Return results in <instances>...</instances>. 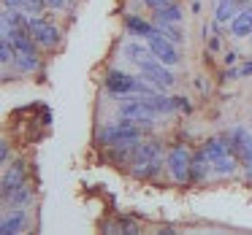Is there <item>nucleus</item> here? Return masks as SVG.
Listing matches in <instances>:
<instances>
[{
    "instance_id": "10",
    "label": "nucleus",
    "mask_w": 252,
    "mask_h": 235,
    "mask_svg": "<svg viewBox=\"0 0 252 235\" xmlns=\"http://www.w3.org/2000/svg\"><path fill=\"white\" fill-rule=\"evenodd\" d=\"M252 0H220L217 6V19L220 22H230L233 17H239L247 6H250Z\"/></svg>"
},
{
    "instance_id": "23",
    "label": "nucleus",
    "mask_w": 252,
    "mask_h": 235,
    "mask_svg": "<svg viewBox=\"0 0 252 235\" xmlns=\"http://www.w3.org/2000/svg\"><path fill=\"white\" fill-rule=\"evenodd\" d=\"M250 73H252V65H244V68L239 71V76H250Z\"/></svg>"
},
{
    "instance_id": "8",
    "label": "nucleus",
    "mask_w": 252,
    "mask_h": 235,
    "mask_svg": "<svg viewBox=\"0 0 252 235\" xmlns=\"http://www.w3.org/2000/svg\"><path fill=\"white\" fill-rule=\"evenodd\" d=\"M168 168H171V173H174V179L176 181H185L187 176H190V170H192V157H190V152L187 149H171L168 152Z\"/></svg>"
},
{
    "instance_id": "13",
    "label": "nucleus",
    "mask_w": 252,
    "mask_h": 235,
    "mask_svg": "<svg viewBox=\"0 0 252 235\" xmlns=\"http://www.w3.org/2000/svg\"><path fill=\"white\" fill-rule=\"evenodd\" d=\"M22 227H25V211H14V213H8L3 222H0V233L3 235H14V233H22Z\"/></svg>"
},
{
    "instance_id": "24",
    "label": "nucleus",
    "mask_w": 252,
    "mask_h": 235,
    "mask_svg": "<svg viewBox=\"0 0 252 235\" xmlns=\"http://www.w3.org/2000/svg\"><path fill=\"white\" fill-rule=\"evenodd\" d=\"M250 179H252V165H250Z\"/></svg>"
},
{
    "instance_id": "3",
    "label": "nucleus",
    "mask_w": 252,
    "mask_h": 235,
    "mask_svg": "<svg viewBox=\"0 0 252 235\" xmlns=\"http://www.w3.org/2000/svg\"><path fill=\"white\" fill-rule=\"evenodd\" d=\"M138 125H133V122L122 119V125H109L103 132H100V138H103V143H109V146H120V143H130V141H138Z\"/></svg>"
},
{
    "instance_id": "1",
    "label": "nucleus",
    "mask_w": 252,
    "mask_h": 235,
    "mask_svg": "<svg viewBox=\"0 0 252 235\" xmlns=\"http://www.w3.org/2000/svg\"><path fill=\"white\" fill-rule=\"evenodd\" d=\"M147 44L160 62H165V65H176V62H179V49H176V44L163 33V30L155 27L152 33L147 35Z\"/></svg>"
},
{
    "instance_id": "21",
    "label": "nucleus",
    "mask_w": 252,
    "mask_h": 235,
    "mask_svg": "<svg viewBox=\"0 0 252 235\" xmlns=\"http://www.w3.org/2000/svg\"><path fill=\"white\" fill-rule=\"evenodd\" d=\"M149 8H155V11H160V8H165V6H171L174 0H144Z\"/></svg>"
},
{
    "instance_id": "15",
    "label": "nucleus",
    "mask_w": 252,
    "mask_h": 235,
    "mask_svg": "<svg viewBox=\"0 0 252 235\" xmlns=\"http://www.w3.org/2000/svg\"><path fill=\"white\" fill-rule=\"evenodd\" d=\"M203 152H206L209 165H212V162H217V159H222L225 154H230V146H225L222 141H209L206 146H203Z\"/></svg>"
},
{
    "instance_id": "6",
    "label": "nucleus",
    "mask_w": 252,
    "mask_h": 235,
    "mask_svg": "<svg viewBox=\"0 0 252 235\" xmlns=\"http://www.w3.org/2000/svg\"><path fill=\"white\" fill-rule=\"evenodd\" d=\"M160 165V146L158 143H144L136 146V159H133V168L138 173H155Z\"/></svg>"
},
{
    "instance_id": "20",
    "label": "nucleus",
    "mask_w": 252,
    "mask_h": 235,
    "mask_svg": "<svg viewBox=\"0 0 252 235\" xmlns=\"http://www.w3.org/2000/svg\"><path fill=\"white\" fill-rule=\"evenodd\" d=\"M14 46H11V41H8L6 38V35H3V46H0V57H3V60H0V62H3V65H8V62H14Z\"/></svg>"
},
{
    "instance_id": "18",
    "label": "nucleus",
    "mask_w": 252,
    "mask_h": 235,
    "mask_svg": "<svg viewBox=\"0 0 252 235\" xmlns=\"http://www.w3.org/2000/svg\"><path fill=\"white\" fill-rule=\"evenodd\" d=\"M127 27L133 30V33H138V35H144L147 38L149 33H152V25H147V22H141V19H136V17H127Z\"/></svg>"
},
{
    "instance_id": "17",
    "label": "nucleus",
    "mask_w": 252,
    "mask_h": 235,
    "mask_svg": "<svg viewBox=\"0 0 252 235\" xmlns=\"http://www.w3.org/2000/svg\"><path fill=\"white\" fill-rule=\"evenodd\" d=\"M158 30H163L174 44H182V41H185V35H182L179 27H176V22H160V19H158Z\"/></svg>"
},
{
    "instance_id": "16",
    "label": "nucleus",
    "mask_w": 252,
    "mask_h": 235,
    "mask_svg": "<svg viewBox=\"0 0 252 235\" xmlns=\"http://www.w3.org/2000/svg\"><path fill=\"white\" fill-rule=\"evenodd\" d=\"M155 17H158L160 22H176V25H179V22H182V8L176 6V3H171V6L155 11Z\"/></svg>"
},
{
    "instance_id": "12",
    "label": "nucleus",
    "mask_w": 252,
    "mask_h": 235,
    "mask_svg": "<svg viewBox=\"0 0 252 235\" xmlns=\"http://www.w3.org/2000/svg\"><path fill=\"white\" fill-rule=\"evenodd\" d=\"M122 52H125V57L130 62H136V65H144L147 60H152V49H149V44L144 46V44H125L122 46Z\"/></svg>"
},
{
    "instance_id": "2",
    "label": "nucleus",
    "mask_w": 252,
    "mask_h": 235,
    "mask_svg": "<svg viewBox=\"0 0 252 235\" xmlns=\"http://www.w3.org/2000/svg\"><path fill=\"white\" fill-rule=\"evenodd\" d=\"M117 116L133 122V125H138V127H149L155 119V111L144 103V98H138V100H125V103H120Z\"/></svg>"
},
{
    "instance_id": "22",
    "label": "nucleus",
    "mask_w": 252,
    "mask_h": 235,
    "mask_svg": "<svg viewBox=\"0 0 252 235\" xmlns=\"http://www.w3.org/2000/svg\"><path fill=\"white\" fill-rule=\"evenodd\" d=\"M46 6L49 8H63L65 6V0H46Z\"/></svg>"
},
{
    "instance_id": "11",
    "label": "nucleus",
    "mask_w": 252,
    "mask_h": 235,
    "mask_svg": "<svg viewBox=\"0 0 252 235\" xmlns=\"http://www.w3.org/2000/svg\"><path fill=\"white\" fill-rule=\"evenodd\" d=\"M230 33L236 38H244V35H252V6H247L239 17L230 19Z\"/></svg>"
},
{
    "instance_id": "5",
    "label": "nucleus",
    "mask_w": 252,
    "mask_h": 235,
    "mask_svg": "<svg viewBox=\"0 0 252 235\" xmlns=\"http://www.w3.org/2000/svg\"><path fill=\"white\" fill-rule=\"evenodd\" d=\"M228 146H230V152H233L241 162L252 165V132L247 130V127L239 125V127H233V130H230Z\"/></svg>"
},
{
    "instance_id": "19",
    "label": "nucleus",
    "mask_w": 252,
    "mask_h": 235,
    "mask_svg": "<svg viewBox=\"0 0 252 235\" xmlns=\"http://www.w3.org/2000/svg\"><path fill=\"white\" fill-rule=\"evenodd\" d=\"M206 152H201V154H198V157H195V162H192V170H190V176H195V179H201V176L203 173H206Z\"/></svg>"
},
{
    "instance_id": "7",
    "label": "nucleus",
    "mask_w": 252,
    "mask_h": 235,
    "mask_svg": "<svg viewBox=\"0 0 252 235\" xmlns=\"http://www.w3.org/2000/svg\"><path fill=\"white\" fill-rule=\"evenodd\" d=\"M28 30L35 38V44L49 46V49L57 46V41H60V30L52 27V25H46V22H41V19H28Z\"/></svg>"
},
{
    "instance_id": "9",
    "label": "nucleus",
    "mask_w": 252,
    "mask_h": 235,
    "mask_svg": "<svg viewBox=\"0 0 252 235\" xmlns=\"http://www.w3.org/2000/svg\"><path fill=\"white\" fill-rule=\"evenodd\" d=\"M106 89H109L111 95H130L138 89V81L133 76H127V73H122V71H111L109 76H106Z\"/></svg>"
},
{
    "instance_id": "14",
    "label": "nucleus",
    "mask_w": 252,
    "mask_h": 235,
    "mask_svg": "<svg viewBox=\"0 0 252 235\" xmlns=\"http://www.w3.org/2000/svg\"><path fill=\"white\" fill-rule=\"evenodd\" d=\"M22 165H14L11 170L6 173V179H3V197H8L14 189H19V186H25V181H22Z\"/></svg>"
},
{
    "instance_id": "4",
    "label": "nucleus",
    "mask_w": 252,
    "mask_h": 235,
    "mask_svg": "<svg viewBox=\"0 0 252 235\" xmlns=\"http://www.w3.org/2000/svg\"><path fill=\"white\" fill-rule=\"evenodd\" d=\"M141 68V76H144V81H149L152 87H158V89H171L176 84V78L171 76L168 71H165V62H158V60H147L144 65H138Z\"/></svg>"
}]
</instances>
